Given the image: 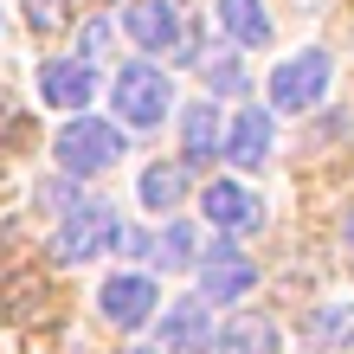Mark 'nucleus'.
I'll use <instances>...</instances> for the list:
<instances>
[{
	"label": "nucleus",
	"mask_w": 354,
	"mask_h": 354,
	"mask_svg": "<svg viewBox=\"0 0 354 354\" xmlns=\"http://www.w3.org/2000/svg\"><path fill=\"white\" fill-rule=\"evenodd\" d=\"M97 309H103L116 328H142V322L155 316V277H142V270H122V277L103 283Z\"/></svg>",
	"instance_id": "obj_7"
},
{
	"label": "nucleus",
	"mask_w": 354,
	"mask_h": 354,
	"mask_svg": "<svg viewBox=\"0 0 354 354\" xmlns=\"http://www.w3.org/2000/svg\"><path fill=\"white\" fill-rule=\"evenodd\" d=\"M219 26H225V39H239V46H270V13L258 0H219Z\"/></svg>",
	"instance_id": "obj_14"
},
{
	"label": "nucleus",
	"mask_w": 354,
	"mask_h": 354,
	"mask_svg": "<svg viewBox=\"0 0 354 354\" xmlns=\"http://www.w3.org/2000/svg\"><path fill=\"white\" fill-rule=\"evenodd\" d=\"M180 200H187V168H180V161L142 168V206H180Z\"/></svg>",
	"instance_id": "obj_16"
},
{
	"label": "nucleus",
	"mask_w": 354,
	"mask_h": 354,
	"mask_svg": "<svg viewBox=\"0 0 354 354\" xmlns=\"http://www.w3.org/2000/svg\"><path fill=\"white\" fill-rule=\"evenodd\" d=\"M342 239H348V245H354V213H348V219H342Z\"/></svg>",
	"instance_id": "obj_22"
},
{
	"label": "nucleus",
	"mask_w": 354,
	"mask_h": 354,
	"mask_svg": "<svg viewBox=\"0 0 354 354\" xmlns=\"http://www.w3.org/2000/svg\"><path fill=\"white\" fill-rule=\"evenodd\" d=\"M116 239H122L129 258H155V232H136V225H129V232H116Z\"/></svg>",
	"instance_id": "obj_21"
},
{
	"label": "nucleus",
	"mask_w": 354,
	"mask_h": 354,
	"mask_svg": "<svg viewBox=\"0 0 354 354\" xmlns=\"http://www.w3.org/2000/svg\"><path fill=\"white\" fill-rule=\"evenodd\" d=\"M77 46H84V65H91V58H103V46H110V26H103V19H91Z\"/></svg>",
	"instance_id": "obj_20"
},
{
	"label": "nucleus",
	"mask_w": 354,
	"mask_h": 354,
	"mask_svg": "<svg viewBox=\"0 0 354 354\" xmlns=\"http://www.w3.org/2000/svg\"><path fill=\"white\" fill-rule=\"evenodd\" d=\"M26 19H32L39 32H52V26H65V19H71V7H65V0H26Z\"/></svg>",
	"instance_id": "obj_19"
},
{
	"label": "nucleus",
	"mask_w": 354,
	"mask_h": 354,
	"mask_svg": "<svg viewBox=\"0 0 354 354\" xmlns=\"http://www.w3.org/2000/svg\"><path fill=\"white\" fill-rule=\"evenodd\" d=\"M110 103H116V116L129 122V129H155V122L168 116L174 91H168V77L155 65H122L116 84H110Z\"/></svg>",
	"instance_id": "obj_3"
},
{
	"label": "nucleus",
	"mask_w": 354,
	"mask_h": 354,
	"mask_svg": "<svg viewBox=\"0 0 354 354\" xmlns=\"http://www.w3.org/2000/svg\"><path fill=\"white\" fill-rule=\"evenodd\" d=\"M328 77H335V58H328L322 46H309V52H290L283 65L270 71V103L297 116V110H309V103H322Z\"/></svg>",
	"instance_id": "obj_2"
},
{
	"label": "nucleus",
	"mask_w": 354,
	"mask_h": 354,
	"mask_svg": "<svg viewBox=\"0 0 354 354\" xmlns=\"http://www.w3.org/2000/svg\"><path fill=\"white\" fill-rule=\"evenodd\" d=\"M200 264V303H239L245 290H258V264L239 258V245H206V252L194 258Z\"/></svg>",
	"instance_id": "obj_5"
},
{
	"label": "nucleus",
	"mask_w": 354,
	"mask_h": 354,
	"mask_svg": "<svg viewBox=\"0 0 354 354\" xmlns=\"http://www.w3.org/2000/svg\"><path fill=\"white\" fill-rule=\"evenodd\" d=\"M206 219L225 225V232H258L264 225V200L252 194V187H239V180H213L206 187Z\"/></svg>",
	"instance_id": "obj_9"
},
{
	"label": "nucleus",
	"mask_w": 354,
	"mask_h": 354,
	"mask_svg": "<svg viewBox=\"0 0 354 354\" xmlns=\"http://www.w3.org/2000/svg\"><path fill=\"white\" fill-rule=\"evenodd\" d=\"M116 155H122V129L103 116H71L58 129V168L65 174H103L116 168Z\"/></svg>",
	"instance_id": "obj_1"
},
{
	"label": "nucleus",
	"mask_w": 354,
	"mask_h": 354,
	"mask_svg": "<svg viewBox=\"0 0 354 354\" xmlns=\"http://www.w3.org/2000/svg\"><path fill=\"white\" fill-rule=\"evenodd\" d=\"M155 252H161L155 264H194V258H200V232H194V225H187V219H174L168 232L155 239Z\"/></svg>",
	"instance_id": "obj_17"
},
{
	"label": "nucleus",
	"mask_w": 354,
	"mask_h": 354,
	"mask_svg": "<svg viewBox=\"0 0 354 354\" xmlns=\"http://www.w3.org/2000/svg\"><path fill=\"white\" fill-rule=\"evenodd\" d=\"M309 335L322 348H354V303H316L309 309Z\"/></svg>",
	"instance_id": "obj_15"
},
{
	"label": "nucleus",
	"mask_w": 354,
	"mask_h": 354,
	"mask_svg": "<svg viewBox=\"0 0 354 354\" xmlns=\"http://www.w3.org/2000/svg\"><path fill=\"white\" fill-rule=\"evenodd\" d=\"M206 335H213V322H206V303H174L168 322H161V342H168V354H200Z\"/></svg>",
	"instance_id": "obj_12"
},
{
	"label": "nucleus",
	"mask_w": 354,
	"mask_h": 354,
	"mask_svg": "<svg viewBox=\"0 0 354 354\" xmlns=\"http://www.w3.org/2000/svg\"><path fill=\"white\" fill-rule=\"evenodd\" d=\"M187 58L213 77V91H245V65H239L232 52H187Z\"/></svg>",
	"instance_id": "obj_18"
},
{
	"label": "nucleus",
	"mask_w": 354,
	"mask_h": 354,
	"mask_svg": "<svg viewBox=\"0 0 354 354\" xmlns=\"http://www.w3.org/2000/svg\"><path fill=\"white\" fill-rule=\"evenodd\" d=\"M213 354H277V322H264V316H232V322L219 328Z\"/></svg>",
	"instance_id": "obj_13"
},
{
	"label": "nucleus",
	"mask_w": 354,
	"mask_h": 354,
	"mask_svg": "<svg viewBox=\"0 0 354 354\" xmlns=\"http://www.w3.org/2000/svg\"><path fill=\"white\" fill-rule=\"evenodd\" d=\"M91 91H97V71L84 58H46V65H39V97H46L52 110H84Z\"/></svg>",
	"instance_id": "obj_8"
},
{
	"label": "nucleus",
	"mask_w": 354,
	"mask_h": 354,
	"mask_svg": "<svg viewBox=\"0 0 354 354\" xmlns=\"http://www.w3.org/2000/svg\"><path fill=\"white\" fill-rule=\"evenodd\" d=\"M122 26H129L136 52H174V46H180V32H187L174 0H136V7L122 13Z\"/></svg>",
	"instance_id": "obj_6"
},
{
	"label": "nucleus",
	"mask_w": 354,
	"mask_h": 354,
	"mask_svg": "<svg viewBox=\"0 0 354 354\" xmlns=\"http://www.w3.org/2000/svg\"><path fill=\"white\" fill-rule=\"evenodd\" d=\"M116 245V206H103V200H84V206H71L65 225H58V239H52V252L65 258V264H84V258H103Z\"/></svg>",
	"instance_id": "obj_4"
},
{
	"label": "nucleus",
	"mask_w": 354,
	"mask_h": 354,
	"mask_svg": "<svg viewBox=\"0 0 354 354\" xmlns=\"http://www.w3.org/2000/svg\"><path fill=\"white\" fill-rule=\"evenodd\" d=\"M129 354H149V348H129Z\"/></svg>",
	"instance_id": "obj_23"
},
{
	"label": "nucleus",
	"mask_w": 354,
	"mask_h": 354,
	"mask_svg": "<svg viewBox=\"0 0 354 354\" xmlns=\"http://www.w3.org/2000/svg\"><path fill=\"white\" fill-rule=\"evenodd\" d=\"M213 155H219V110L213 103H194L180 116V168H200Z\"/></svg>",
	"instance_id": "obj_11"
},
{
	"label": "nucleus",
	"mask_w": 354,
	"mask_h": 354,
	"mask_svg": "<svg viewBox=\"0 0 354 354\" xmlns=\"http://www.w3.org/2000/svg\"><path fill=\"white\" fill-rule=\"evenodd\" d=\"M225 161H232V168H264L270 161V110H252V103H245V110L225 122Z\"/></svg>",
	"instance_id": "obj_10"
}]
</instances>
